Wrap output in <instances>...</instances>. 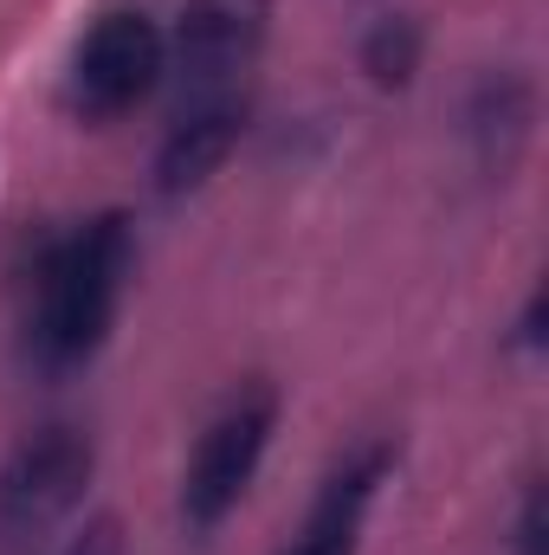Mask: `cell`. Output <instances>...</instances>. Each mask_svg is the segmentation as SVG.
<instances>
[{
    "instance_id": "1",
    "label": "cell",
    "mask_w": 549,
    "mask_h": 555,
    "mask_svg": "<svg viewBox=\"0 0 549 555\" xmlns=\"http://www.w3.org/2000/svg\"><path fill=\"white\" fill-rule=\"evenodd\" d=\"M130 266H137V233H130V214L117 207L78 220L72 233L46 246L39 278H33V310H26V349L39 369L65 375L104 349Z\"/></svg>"
},
{
    "instance_id": "2",
    "label": "cell",
    "mask_w": 549,
    "mask_h": 555,
    "mask_svg": "<svg viewBox=\"0 0 549 555\" xmlns=\"http://www.w3.org/2000/svg\"><path fill=\"white\" fill-rule=\"evenodd\" d=\"M272 433H278V388H266V382L233 395L207 420V433H201V446L181 472V524L194 537L220 530L246 504V491H253V478L272 452Z\"/></svg>"
},
{
    "instance_id": "3",
    "label": "cell",
    "mask_w": 549,
    "mask_h": 555,
    "mask_svg": "<svg viewBox=\"0 0 549 555\" xmlns=\"http://www.w3.org/2000/svg\"><path fill=\"white\" fill-rule=\"evenodd\" d=\"M162 78H168V33L142 7H117L78 39L65 72V104L85 124H117Z\"/></svg>"
},
{
    "instance_id": "4",
    "label": "cell",
    "mask_w": 549,
    "mask_h": 555,
    "mask_svg": "<svg viewBox=\"0 0 549 555\" xmlns=\"http://www.w3.org/2000/svg\"><path fill=\"white\" fill-rule=\"evenodd\" d=\"M98 472V446L85 426H39L0 465V543L26 550L52 524H65Z\"/></svg>"
},
{
    "instance_id": "5",
    "label": "cell",
    "mask_w": 549,
    "mask_h": 555,
    "mask_svg": "<svg viewBox=\"0 0 549 555\" xmlns=\"http://www.w3.org/2000/svg\"><path fill=\"white\" fill-rule=\"evenodd\" d=\"M272 0H188L168 33V78L181 85V104L201 98H240V72L266 46Z\"/></svg>"
},
{
    "instance_id": "6",
    "label": "cell",
    "mask_w": 549,
    "mask_h": 555,
    "mask_svg": "<svg viewBox=\"0 0 549 555\" xmlns=\"http://www.w3.org/2000/svg\"><path fill=\"white\" fill-rule=\"evenodd\" d=\"M388 465H395L388 446H362V452H349V459L323 478V491H317L304 530L284 543V555H356L362 524H369V504H375Z\"/></svg>"
},
{
    "instance_id": "7",
    "label": "cell",
    "mask_w": 549,
    "mask_h": 555,
    "mask_svg": "<svg viewBox=\"0 0 549 555\" xmlns=\"http://www.w3.org/2000/svg\"><path fill=\"white\" fill-rule=\"evenodd\" d=\"M240 124H246V104H240V98H201V104H181L175 124H168V137H162V155H155V188H162L168 201L201 194L207 175L233 155Z\"/></svg>"
},
{
    "instance_id": "8",
    "label": "cell",
    "mask_w": 549,
    "mask_h": 555,
    "mask_svg": "<svg viewBox=\"0 0 549 555\" xmlns=\"http://www.w3.org/2000/svg\"><path fill=\"white\" fill-rule=\"evenodd\" d=\"M531 117H537L531 78H518V72H491V78L478 85V98H472V111H465V137L478 142L485 168L505 175V168L518 162V149L531 142Z\"/></svg>"
},
{
    "instance_id": "9",
    "label": "cell",
    "mask_w": 549,
    "mask_h": 555,
    "mask_svg": "<svg viewBox=\"0 0 549 555\" xmlns=\"http://www.w3.org/2000/svg\"><path fill=\"white\" fill-rule=\"evenodd\" d=\"M362 65L375 72V85H408L413 65H420V26L413 20H375L369 46H362Z\"/></svg>"
},
{
    "instance_id": "10",
    "label": "cell",
    "mask_w": 549,
    "mask_h": 555,
    "mask_svg": "<svg viewBox=\"0 0 549 555\" xmlns=\"http://www.w3.org/2000/svg\"><path fill=\"white\" fill-rule=\"evenodd\" d=\"M518 555H544V511H537V485H524L518 498V537H511Z\"/></svg>"
},
{
    "instance_id": "11",
    "label": "cell",
    "mask_w": 549,
    "mask_h": 555,
    "mask_svg": "<svg viewBox=\"0 0 549 555\" xmlns=\"http://www.w3.org/2000/svg\"><path fill=\"white\" fill-rule=\"evenodd\" d=\"M117 550H124V543H117V517H98V524H85L59 555H117Z\"/></svg>"
},
{
    "instance_id": "12",
    "label": "cell",
    "mask_w": 549,
    "mask_h": 555,
    "mask_svg": "<svg viewBox=\"0 0 549 555\" xmlns=\"http://www.w3.org/2000/svg\"><path fill=\"white\" fill-rule=\"evenodd\" d=\"M544 343V291H531L524 317H518V349H537Z\"/></svg>"
}]
</instances>
